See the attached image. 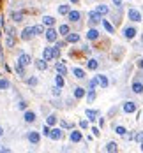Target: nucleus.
<instances>
[{"label":"nucleus","mask_w":143,"mask_h":153,"mask_svg":"<svg viewBox=\"0 0 143 153\" xmlns=\"http://www.w3.org/2000/svg\"><path fill=\"white\" fill-rule=\"evenodd\" d=\"M23 118H25L27 123H32V121H35V113H32V111H27Z\"/></svg>","instance_id":"obj_13"},{"label":"nucleus","mask_w":143,"mask_h":153,"mask_svg":"<svg viewBox=\"0 0 143 153\" xmlns=\"http://www.w3.org/2000/svg\"><path fill=\"white\" fill-rule=\"evenodd\" d=\"M113 4H115L117 7H120V4H122V0H113Z\"/></svg>","instance_id":"obj_50"},{"label":"nucleus","mask_w":143,"mask_h":153,"mask_svg":"<svg viewBox=\"0 0 143 153\" xmlns=\"http://www.w3.org/2000/svg\"><path fill=\"white\" fill-rule=\"evenodd\" d=\"M62 127L64 128H71V127H73V123H69V121H62Z\"/></svg>","instance_id":"obj_46"},{"label":"nucleus","mask_w":143,"mask_h":153,"mask_svg":"<svg viewBox=\"0 0 143 153\" xmlns=\"http://www.w3.org/2000/svg\"><path fill=\"white\" fill-rule=\"evenodd\" d=\"M124 35H126V39H132L136 35V28H132V26H127L126 30H124Z\"/></svg>","instance_id":"obj_8"},{"label":"nucleus","mask_w":143,"mask_h":153,"mask_svg":"<svg viewBox=\"0 0 143 153\" xmlns=\"http://www.w3.org/2000/svg\"><path fill=\"white\" fill-rule=\"evenodd\" d=\"M11 16H13L14 21H23V14H21V13H13Z\"/></svg>","instance_id":"obj_30"},{"label":"nucleus","mask_w":143,"mask_h":153,"mask_svg":"<svg viewBox=\"0 0 143 153\" xmlns=\"http://www.w3.org/2000/svg\"><path fill=\"white\" fill-rule=\"evenodd\" d=\"M0 88H2V90L9 88V81H7V79H2V81H0Z\"/></svg>","instance_id":"obj_38"},{"label":"nucleus","mask_w":143,"mask_h":153,"mask_svg":"<svg viewBox=\"0 0 143 153\" xmlns=\"http://www.w3.org/2000/svg\"><path fill=\"white\" fill-rule=\"evenodd\" d=\"M88 19H90V23H99L101 21V14L97 11H92V13H88Z\"/></svg>","instance_id":"obj_4"},{"label":"nucleus","mask_w":143,"mask_h":153,"mask_svg":"<svg viewBox=\"0 0 143 153\" xmlns=\"http://www.w3.org/2000/svg\"><path fill=\"white\" fill-rule=\"evenodd\" d=\"M87 116H88L90 121H94V120L99 116V111H96V109H87Z\"/></svg>","instance_id":"obj_12"},{"label":"nucleus","mask_w":143,"mask_h":153,"mask_svg":"<svg viewBox=\"0 0 143 153\" xmlns=\"http://www.w3.org/2000/svg\"><path fill=\"white\" fill-rule=\"evenodd\" d=\"M30 62H32V58H30L27 53H23V55H19V60H18V64H21V65H28Z\"/></svg>","instance_id":"obj_7"},{"label":"nucleus","mask_w":143,"mask_h":153,"mask_svg":"<svg viewBox=\"0 0 143 153\" xmlns=\"http://www.w3.org/2000/svg\"><path fill=\"white\" fill-rule=\"evenodd\" d=\"M69 19L76 23L78 19H80V13H78V11H69Z\"/></svg>","instance_id":"obj_19"},{"label":"nucleus","mask_w":143,"mask_h":153,"mask_svg":"<svg viewBox=\"0 0 143 153\" xmlns=\"http://www.w3.org/2000/svg\"><path fill=\"white\" fill-rule=\"evenodd\" d=\"M34 32H35V34H43V26H41V25H35V26H34Z\"/></svg>","instance_id":"obj_43"},{"label":"nucleus","mask_w":143,"mask_h":153,"mask_svg":"<svg viewBox=\"0 0 143 153\" xmlns=\"http://www.w3.org/2000/svg\"><path fill=\"white\" fill-rule=\"evenodd\" d=\"M132 91H134V93H143V85L134 81V83H132Z\"/></svg>","instance_id":"obj_15"},{"label":"nucleus","mask_w":143,"mask_h":153,"mask_svg":"<svg viewBox=\"0 0 143 153\" xmlns=\"http://www.w3.org/2000/svg\"><path fill=\"white\" fill-rule=\"evenodd\" d=\"M115 132H117L118 136H126V132H127V130H126L124 127H117V128H115Z\"/></svg>","instance_id":"obj_36"},{"label":"nucleus","mask_w":143,"mask_h":153,"mask_svg":"<svg viewBox=\"0 0 143 153\" xmlns=\"http://www.w3.org/2000/svg\"><path fill=\"white\" fill-rule=\"evenodd\" d=\"M39 139H41V136L37 134V132H30V134H28V141L32 142V144H37Z\"/></svg>","instance_id":"obj_10"},{"label":"nucleus","mask_w":143,"mask_h":153,"mask_svg":"<svg viewBox=\"0 0 143 153\" xmlns=\"http://www.w3.org/2000/svg\"><path fill=\"white\" fill-rule=\"evenodd\" d=\"M92 132H94V136H99V134H101V132H99V128H97V127H94V128H92Z\"/></svg>","instance_id":"obj_48"},{"label":"nucleus","mask_w":143,"mask_h":153,"mask_svg":"<svg viewBox=\"0 0 143 153\" xmlns=\"http://www.w3.org/2000/svg\"><path fill=\"white\" fill-rule=\"evenodd\" d=\"M87 67H88L90 70H96V69L99 67V64H97V60H88V64H87Z\"/></svg>","instance_id":"obj_24"},{"label":"nucleus","mask_w":143,"mask_h":153,"mask_svg":"<svg viewBox=\"0 0 143 153\" xmlns=\"http://www.w3.org/2000/svg\"><path fill=\"white\" fill-rule=\"evenodd\" d=\"M49 132H51V128H49V125H44V128H43V134L48 137L49 136Z\"/></svg>","instance_id":"obj_40"},{"label":"nucleus","mask_w":143,"mask_h":153,"mask_svg":"<svg viewBox=\"0 0 143 153\" xmlns=\"http://www.w3.org/2000/svg\"><path fill=\"white\" fill-rule=\"evenodd\" d=\"M7 46H9V48L14 46V35H7Z\"/></svg>","instance_id":"obj_35"},{"label":"nucleus","mask_w":143,"mask_h":153,"mask_svg":"<svg viewBox=\"0 0 143 153\" xmlns=\"http://www.w3.org/2000/svg\"><path fill=\"white\" fill-rule=\"evenodd\" d=\"M55 123H57V116H55V115L48 116V120H46V125H49V127H51V125H55Z\"/></svg>","instance_id":"obj_28"},{"label":"nucleus","mask_w":143,"mask_h":153,"mask_svg":"<svg viewBox=\"0 0 143 153\" xmlns=\"http://www.w3.org/2000/svg\"><path fill=\"white\" fill-rule=\"evenodd\" d=\"M71 141H73V142H80L81 141V132H71Z\"/></svg>","instance_id":"obj_18"},{"label":"nucleus","mask_w":143,"mask_h":153,"mask_svg":"<svg viewBox=\"0 0 143 153\" xmlns=\"http://www.w3.org/2000/svg\"><path fill=\"white\" fill-rule=\"evenodd\" d=\"M53 55H55V58L60 56V46H55V48H53Z\"/></svg>","instance_id":"obj_41"},{"label":"nucleus","mask_w":143,"mask_h":153,"mask_svg":"<svg viewBox=\"0 0 143 153\" xmlns=\"http://www.w3.org/2000/svg\"><path fill=\"white\" fill-rule=\"evenodd\" d=\"M55 83H57V86H60V88L64 86V77H62V74H60V76H57V79H55Z\"/></svg>","instance_id":"obj_33"},{"label":"nucleus","mask_w":143,"mask_h":153,"mask_svg":"<svg viewBox=\"0 0 143 153\" xmlns=\"http://www.w3.org/2000/svg\"><path fill=\"white\" fill-rule=\"evenodd\" d=\"M28 85H30V86H35V85H37V77H30V79H28Z\"/></svg>","instance_id":"obj_42"},{"label":"nucleus","mask_w":143,"mask_h":153,"mask_svg":"<svg viewBox=\"0 0 143 153\" xmlns=\"http://www.w3.org/2000/svg\"><path fill=\"white\" fill-rule=\"evenodd\" d=\"M49 137L55 139V141H58V139H62V137H64V132L60 130V128H53L51 132H49Z\"/></svg>","instance_id":"obj_2"},{"label":"nucleus","mask_w":143,"mask_h":153,"mask_svg":"<svg viewBox=\"0 0 143 153\" xmlns=\"http://www.w3.org/2000/svg\"><path fill=\"white\" fill-rule=\"evenodd\" d=\"M87 99H88V102H94V99H96V91H94V90H90Z\"/></svg>","instance_id":"obj_37"},{"label":"nucleus","mask_w":143,"mask_h":153,"mask_svg":"<svg viewBox=\"0 0 143 153\" xmlns=\"http://www.w3.org/2000/svg\"><path fill=\"white\" fill-rule=\"evenodd\" d=\"M97 85H99V77L96 76L94 79H90V83H88V88H90V90H94V88H96Z\"/></svg>","instance_id":"obj_27"},{"label":"nucleus","mask_w":143,"mask_h":153,"mask_svg":"<svg viewBox=\"0 0 143 153\" xmlns=\"http://www.w3.org/2000/svg\"><path fill=\"white\" fill-rule=\"evenodd\" d=\"M83 95H85V90H83V88H80V86L74 88V97H76V99H81Z\"/></svg>","instance_id":"obj_25"},{"label":"nucleus","mask_w":143,"mask_h":153,"mask_svg":"<svg viewBox=\"0 0 143 153\" xmlns=\"http://www.w3.org/2000/svg\"><path fill=\"white\" fill-rule=\"evenodd\" d=\"M97 77H99V85L103 86V88H106V86H108V77H106L104 74H101V76H97Z\"/></svg>","instance_id":"obj_21"},{"label":"nucleus","mask_w":143,"mask_h":153,"mask_svg":"<svg viewBox=\"0 0 143 153\" xmlns=\"http://www.w3.org/2000/svg\"><path fill=\"white\" fill-rule=\"evenodd\" d=\"M103 25H104V28L108 30L110 34H113V32H115V28H113V25H111L110 21H106V19H103Z\"/></svg>","instance_id":"obj_23"},{"label":"nucleus","mask_w":143,"mask_h":153,"mask_svg":"<svg viewBox=\"0 0 143 153\" xmlns=\"http://www.w3.org/2000/svg\"><path fill=\"white\" fill-rule=\"evenodd\" d=\"M58 32L62 34V35H67V34H69V26H67V25H60V28H58Z\"/></svg>","instance_id":"obj_29"},{"label":"nucleus","mask_w":143,"mask_h":153,"mask_svg":"<svg viewBox=\"0 0 143 153\" xmlns=\"http://www.w3.org/2000/svg\"><path fill=\"white\" fill-rule=\"evenodd\" d=\"M58 13L60 14H69V5H60L58 7Z\"/></svg>","instance_id":"obj_31"},{"label":"nucleus","mask_w":143,"mask_h":153,"mask_svg":"<svg viewBox=\"0 0 143 153\" xmlns=\"http://www.w3.org/2000/svg\"><path fill=\"white\" fill-rule=\"evenodd\" d=\"M32 34H34V28H30V26H28V28H25V30H23V32H21V39H25V40H28L30 37H32Z\"/></svg>","instance_id":"obj_11"},{"label":"nucleus","mask_w":143,"mask_h":153,"mask_svg":"<svg viewBox=\"0 0 143 153\" xmlns=\"http://www.w3.org/2000/svg\"><path fill=\"white\" fill-rule=\"evenodd\" d=\"M141 151H143V141H141Z\"/></svg>","instance_id":"obj_53"},{"label":"nucleus","mask_w":143,"mask_h":153,"mask_svg":"<svg viewBox=\"0 0 143 153\" xmlns=\"http://www.w3.org/2000/svg\"><path fill=\"white\" fill-rule=\"evenodd\" d=\"M25 65H21V64H18V67H16V72L19 74V76H25V69H23Z\"/></svg>","instance_id":"obj_34"},{"label":"nucleus","mask_w":143,"mask_h":153,"mask_svg":"<svg viewBox=\"0 0 143 153\" xmlns=\"http://www.w3.org/2000/svg\"><path fill=\"white\" fill-rule=\"evenodd\" d=\"M4 136V130H2V127H0V137H2Z\"/></svg>","instance_id":"obj_52"},{"label":"nucleus","mask_w":143,"mask_h":153,"mask_svg":"<svg viewBox=\"0 0 143 153\" xmlns=\"http://www.w3.org/2000/svg\"><path fill=\"white\" fill-rule=\"evenodd\" d=\"M106 150H108V151H117L118 148H117L115 142H108V144H106Z\"/></svg>","instance_id":"obj_32"},{"label":"nucleus","mask_w":143,"mask_h":153,"mask_svg":"<svg viewBox=\"0 0 143 153\" xmlns=\"http://www.w3.org/2000/svg\"><path fill=\"white\" fill-rule=\"evenodd\" d=\"M97 37H99V32H97L96 28H92V30H88V34H87V39H88V40H96Z\"/></svg>","instance_id":"obj_14"},{"label":"nucleus","mask_w":143,"mask_h":153,"mask_svg":"<svg viewBox=\"0 0 143 153\" xmlns=\"http://www.w3.org/2000/svg\"><path fill=\"white\" fill-rule=\"evenodd\" d=\"M141 42H143V35H141Z\"/></svg>","instance_id":"obj_56"},{"label":"nucleus","mask_w":143,"mask_h":153,"mask_svg":"<svg viewBox=\"0 0 143 153\" xmlns=\"http://www.w3.org/2000/svg\"><path fill=\"white\" fill-rule=\"evenodd\" d=\"M46 39H48V42H55V40H57V32L53 28H49L46 32Z\"/></svg>","instance_id":"obj_6"},{"label":"nucleus","mask_w":143,"mask_h":153,"mask_svg":"<svg viewBox=\"0 0 143 153\" xmlns=\"http://www.w3.org/2000/svg\"><path fill=\"white\" fill-rule=\"evenodd\" d=\"M129 19H132V21H141L140 11H136V9H129Z\"/></svg>","instance_id":"obj_1"},{"label":"nucleus","mask_w":143,"mask_h":153,"mask_svg":"<svg viewBox=\"0 0 143 153\" xmlns=\"http://www.w3.org/2000/svg\"><path fill=\"white\" fill-rule=\"evenodd\" d=\"M136 111V104L134 102H126L124 104V113H134Z\"/></svg>","instance_id":"obj_5"},{"label":"nucleus","mask_w":143,"mask_h":153,"mask_svg":"<svg viewBox=\"0 0 143 153\" xmlns=\"http://www.w3.org/2000/svg\"><path fill=\"white\" fill-rule=\"evenodd\" d=\"M43 23H44V25H48V26H51V25L55 23V19H53L51 16H44V18H43Z\"/></svg>","instance_id":"obj_26"},{"label":"nucleus","mask_w":143,"mask_h":153,"mask_svg":"<svg viewBox=\"0 0 143 153\" xmlns=\"http://www.w3.org/2000/svg\"><path fill=\"white\" fill-rule=\"evenodd\" d=\"M138 65H140V67L143 69V58H141V60H140V62H138Z\"/></svg>","instance_id":"obj_51"},{"label":"nucleus","mask_w":143,"mask_h":153,"mask_svg":"<svg viewBox=\"0 0 143 153\" xmlns=\"http://www.w3.org/2000/svg\"><path fill=\"white\" fill-rule=\"evenodd\" d=\"M57 72H58V74H62V76L67 74V67H65L64 64H57Z\"/></svg>","instance_id":"obj_20"},{"label":"nucleus","mask_w":143,"mask_h":153,"mask_svg":"<svg viewBox=\"0 0 143 153\" xmlns=\"http://www.w3.org/2000/svg\"><path fill=\"white\" fill-rule=\"evenodd\" d=\"M4 151L7 153V151H9V148H7V146H0V153H4Z\"/></svg>","instance_id":"obj_49"},{"label":"nucleus","mask_w":143,"mask_h":153,"mask_svg":"<svg viewBox=\"0 0 143 153\" xmlns=\"http://www.w3.org/2000/svg\"><path fill=\"white\" fill-rule=\"evenodd\" d=\"M65 40H67V42H78V40H80V35H78V34H67V35H65Z\"/></svg>","instance_id":"obj_16"},{"label":"nucleus","mask_w":143,"mask_h":153,"mask_svg":"<svg viewBox=\"0 0 143 153\" xmlns=\"http://www.w3.org/2000/svg\"><path fill=\"white\" fill-rule=\"evenodd\" d=\"M71 2H78V0H71Z\"/></svg>","instance_id":"obj_55"},{"label":"nucleus","mask_w":143,"mask_h":153,"mask_svg":"<svg viewBox=\"0 0 143 153\" xmlns=\"http://www.w3.org/2000/svg\"><path fill=\"white\" fill-rule=\"evenodd\" d=\"M80 127H81V128H87V127H88V121H87V120L80 121Z\"/></svg>","instance_id":"obj_45"},{"label":"nucleus","mask_w":143,"mask_h":153,"mask_svg":"<svg viewBox=\"0 0 143 153\" xmlns=\"http://www.w3.org/2000/svg\"><path fill=\"white\" fill-rule=\"evenodd\" d=\"M134 141H136V142H141V141H143V130L140 132V134H136V136H134Z\"/></svg>","instance_id":"obj_39"},{"label":"nucleus","mask_w":143,"mask_h":153,"mask_svg":"<svg viewBox=\"0 0 143 153\" xmlns=\"http://www.w3.org/2000/svg\"><path fill=\"white\" fill-rule=\"evenodd\" d=\"M96 11H97L101 16H103V14H108V11H110V9H108V5H97V9H96Z\"/></svg>","instance_id":"obj_22"},{"label":"nucleus","mask_w":143,"mask_h":153,"mask_svg":"<svg viewBox=\"0 0 143 153\" xmlns=\"http://www.w3.org/2000/svg\"><path fill=\"white\" fill-rule=\"evenodd\" d=\"M35 67L39 70H46L48 69V64H46V60L44 58H41V60H35Z\"/></svg>","instance_id":"obj_9"},{"label":"nucleus","mask_w":143,"mask_h":153,"mask_svg":"<svg viewBox=\"0 0 143 153\" xmlns=\"http://www.w3.org/2000/svg\"><path fill=\"white\" fill-rule=\"evenodd\" d=\"M18 107H19V109H27V102H23V100H21V102L18 104Z\"/></svg>","instance_id":"obj_47"},{"label":"nucleus","mask_w":143,"mask_h":153,"mask_svg":"<svg viewBox=\"0 0 143 153\" xmlns=\"http://www.w3.org/2000/svg\"><path fill=\"white\" fill-rule=\"evenodd\" d=\"M53 95H55V97L60 95V86H55V88H53Z\"/></svg>","instance_id":"obj_44"},{"label":"nucleus","mask_w":143,"mask_h":153,"mask_svg":"<svg viewBox=\"0 0 143 153\" xmlns=\"http://www.w3.org/2000/svg\"><path fill=\"white\" fill-rule=\"evenodd\" d=\"M73 74H74V77H78V79H83V77H85V72H83V70H81L80 67H74Z\"/></svg>","instance_id":"obj_17"},{"label":"nucleus","mask_w":143,"mask_h":153,"mask_svg":"<svg viewBox=\"0 0 143 153\" xmlns=\"http://www.w3.org/2000/svg\"><path fill=\"white\" fill-rule=\"evenodd\" d=\"M43 58L46 60V62H49L51 58H55V55H53V48H46V49L43 51Z\"/></svg>","instance_id":"obj_3"},{"label":"nucleus","mask_w":143,"mask_h":153,"mask_svg":"<svg viewBox=\"0 0 143 153\" xmlns=\"http://www.w3.org/2000/svg\"><path fill=\"white\" fill-rule=\"evenodd\" d=\"M0 35H2V28H0Z\"/></svg>","instance_id":"obj_54"}]
</instances>
